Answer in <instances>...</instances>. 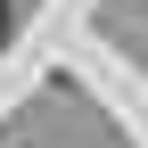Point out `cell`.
<instances>
[{"mask_svg": "<svg viewBox=\"0 0 148 148\" xmlns=\"http://www.w3.org/2000/svg\"><path fill=\"white\" fill-rule=\"evenodd\" d=\"M0 33H8V0H0Z\"/></svg>", "mask_w": 148, "mask_h": 148, "instance_id": "1", "label": "cell"}]
</instances>
